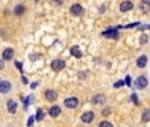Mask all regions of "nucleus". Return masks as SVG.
<instances>
[{"label":"nucleus","mask_w":150,"mask_h":127,"mask_svg":"<svg viewBox=\"0 0 150 127\" xmlns=\"http://www.w3.org/2000/svg\"><path fill=\"white\" fill-rule=\"evenodd\" d=\"M142 121L144 122H149L150 121V110L149 108H147V110H145L144 113H142Z\"/></svg>","instance_id":"obj_17"},{"label":"nucleus","mask_w":150,"mask_h":127,"mask_svg":"<svg viewBox=\"0 0 150 127\" xmlns=\"http://www.w3.org/2000/svg\"><path fill=\"white\" fill-rule=\"evenodd\" d=\"M147 41H149V37H147L146 34H142L141 39H139V42H141V45H145Z\"/></svg>","instance_id":"obj_20"},{"label":"nucleus","mask_w":150,"mask_h":127,"mask_svg":"<svg viewBox=\"0 0 150 127\" xmlns=\"http://www.w3.org/2000/svg\"><path fill=\"white\" fill-rule=\"evenodd\" d=\"M11 89H12L11 82H8V81H1L0 82V93H1V94H7V93H9Z\"/></svg>","instance_id":"obj_6"},{"label":"nucleus","mask_w":150,"mask_h":127,"mask_svg":"<svg viewBox=\"0 0 150 127\" xmlns=\"http://www.w3.org/2000/svg\"><path fill=\"white\" fill-rule=\"evenodd\" d=\"M21 81H23V82H24V83H26V82H28V79H26V78H25V77H21Z\"/></svg>","instance_id":"obj_32"},{"label":"nucleus","mask_w":150,"mask_h":127,"mask_svg":"<svg viewBox=\"0 0 150 127\" xmlns=\"http://www.w3.org/2000/svg\"><path fill=\"white\" fill-rule=\"evenodd\" d=\"M70 52H71V54H73L74 57H76V58H80L82 57V50L79 49V46H73Z\"/></svg>","instance_id":"obj_15"},{"label":"nucleus","mask_w":150,"mask_h":127,"mask_svg":"<svg viewBox=\"0 0 150 127\" xmlns=\"http://www.w3.org/2000/svg\"><path fill=\"white\" fill-rule=\"evenodd\" d=\"M142 9H144V12H147V9H149L150 8V5H147V4H144V3H142Z\"/></svg>","instance_id":"obj_25"},{"label":"nucleus","mask_w":150,"mask_h":127,"mask_svg":"<svg viewBox=\"0 0 150 127\" xmlns=\"http://www.w3.org/2000/svg\"><path fill=\"white\" fill-rule=\"evenodd\" d=\"M66 66V62L63 60H54L51 62V69L54 71H61L62 69H65Z\"/></svg>","instance_id":"obj_3"},{"label":"nucleus","mask_w":150,"mask_h":127,"mask_svg":"<svg viewBox=\"0 0 150 127\" xmlns=\"http://www.w3.org/2000/svg\"><path fill=\"white\" fill-rule=\"evenodd\" d=\"M37 85H38V82H33V83L30 85V89H36V87H37Z\"/></svg>","instance_id":"obj_29"},{"label":"nucleus","mask_w":150,"mask_h":127,"mask_svg":"<svg viewBox=\"0 0 150 127\" xmlns=\"http://www.w3.org/2000/svg\"><path fill=\"white\" fill-rule=\"evenodd\" d=\"M99 127H113V124L108 121H103V122L99 123Z\"/></svg>","instance_id":"obj_19"},{"label":"nucleus","mask_w":150,"mask_h":127,"mask_svg":"<svg viewBox=\"0 0 150 127\" xmlns=\"http://www.w3.org/2000/svg\"><path fill=\"white\" fill-rule=\"evenodd\" d=\"M55 4H62V0H53Z\"/></svg>","instance_id":"obj_31"},{"label":"nucleus","mask_w":150,"mask_h":127,"mask_svg":"<svg viewBox=\"0 0 150 127\" xmlns=\"http://www.w3.org/2000/svg\"><path fill=\"white\" fill-rule=\"evenodd\" d=\"M132 8H133V3L129 1V0L123 1V3H121V5H120V11H121V12H128V11H130Z\"/></svg>","instance_id":"obj_9"},{"label":"nucleus","mask_w":150,"mask_h":127,"mask_svg":"<svg viewBox=\"0 0 150 127\" xmlns=\"http://www.w3.org/2000/svg\"><path fill=\"white\" fill-rule=\"evenodd\" d=\"M24 11H25V8H24L23 5H16L15 7V15H17V16L23 15Z\"/></svg>","instance_id":"obj_18"},{"label":"nucleus","mask_w":150,"mask_h":127,"mask_svg":"<svg viewBox=\"0 0 150 127\" xmlns=\"http://www.w3.org/2000/svg\"><path fill=\"white\" fill-rule=\"evenodd\" d=\"M147 86V78L145 76H139L138 78L134 81V87L138 90H142Z\"/></svg>","instance_id":"obj_1"},{"label":"nucleus","mask_w":150,"mask_h":127,"mask_svg":"<svg viewBox=\"0 0 150 127\" xmlns=\"http://www.w3.org/2000/svg\"><path fill=\"white\" fill-rule=\"evenodd\" d=\"M103 36H105L107 39H118V33H117V28L115 29H107L105 32H103Z\"/></svg>","instance_id":"obj_5"},{"label":"nucleus","mask_w":150,"mask_h":127,"mask_svg":"<svg viewBox=\"0 0 150 127\" xmlns=\"http://www.w3.org/2000/svg\"><path fill=\"white\" fill-rule=\"evenodd\" d=\"M146 63H147V57L146 56H141V57L137 58V66H138V68H141V69L145 68Z\"/></svg>","instance_id":"obj_14"},{"label":"nucleus","mask_w":150,"mask_h":127,"mask_svg":"<svg viewBox=\"0 0 150 127\" xmlns=\"http://www.w3.org/2000/svg\"><path fill=\"white\" fill-rule=\"evenodd\" d=\"M124 83H125V82H124V81H116L113 86H115L116 89H117V87H121V86H124Z\"/></svg>","instance_id":"obj_23"},{"label":"nucleus","mask_w":150,"mask_h":127,"mask_svg":"<svg viewBox=\"0 0 150 127\" xmlns=\"http://www.w3.org/2000/svg\"><path fill=\"white\" fill-rule=\"evenodd\" d=\"M95 118V114L92 113V111H86V113L82 115V121L84 122V123H91L92 121H94Z\"/></svg>","instance_id":"obj_8"},{"label":"nucleus","mask_w":150,"mask_h":127,"mask_svg":"<svg viewBox=\"0 0 150 127\" xmlns=\"http://www.w3.org/2000/svg\"><path fill=\"white\" fill-rule=\"evenodd\" d=\"M130 99L133 101V103H134V105H136V106H138V105H139V101H138V98H137V95L134 94V93L130 95Z\"/></svg>","instance_id":"obj_21"},{"label":"nucleus","mask_w":150,"mask_h":127,"mask_svg":"<svg viewBox=\"0 0 150 127\" xmlns=\"http://www.w3.org/2000/svg\"><path fill=\"white\" fill-rule=\"evenodd\" d=\"M147 28H149V29H150V25H147Z\"/></svg>","instance_id":"obj_33"},{"label":"nucleus","mask_w":150,"mask_h":127,"mask_svg":"<svg viewBox=\"0 0 150 127\" xmlns=\"http://www.w3.org/2000/svg\"><path fill=\"white\" fill-rule=\"evenodd\" d=\"M15 63H16V66H17V68H18V69H20V70H21V71H23V66H21V62H18V61H16V62H15Z\"/></svg>","instance_id":"obj_28"},{"label":"nucleus","mask_w":150,"mask_h":127,"mask_svg":"<svg viewBox=\"0 0 150 127\" xmlns=\"http://www.w3.org/2000/svg\"><path fill=\"white\" fill-rule=\"evenodd\" d=\"M105 102H107V98L104 94H97L92 98V103H95V105H104Z\"/></svg>","instance_id":"obj_7"},{"label":"nucleus","mask_w":150,"mask_h":127,"mask_svg":"<svg viewBox=\"0 0 150 127\" xmlns=\"http://www.w3.org/2000/svg\"><path fill=\"white\" fill-rule=\"evenodd\" d=\"M13 58V49L12 48H7V49H4V52H3V60L4 61H9Z\"/></svg>","instance_id":"obj_12"},{"label":"nucleus","mask_w":150,"mask_h":127,"mask_svg":"<svg viewBox=\"0 0 150 127\" xmlns=\"http://www.w3.org/2000/svg\"><path fill=\"white\" fill-rule=\"evenodd\" d=\"M45 116V111L42 108H38L37 110V114H36V121H42Z\"/></svg>","instance_id":"obj_16"},{"label":"nucleus","mask_w":150,"mask_h":127,"mask_svg":"<svg viewBox=\"0 0 150 127\" xmlns=\"http://www.w3.org/2000/svg\"><path fill=\"white\" fill-rule=\"evenodd\" d=\"M4 66H5L4 60H0V70H3V69H4Z\"/></svg>","instance_id":"obj_27"},{"label":"nucleus","mask_w":150,"mask_h":127,"mask_svg":"<svg viewBox=\"0 0 150 127\" xmlns=\"http://www.w3.org/2000/svg\"><path fill=\"white\" fill-rule=\"evenodd\" d=\"M109 113H111V110H109V108H108V107H105L104 110L101 111V114H103V115H104V116H105V115H108V114H109Z\"/></svg>","instance_id":"obj_24"},{"label":"nucleus","mask_w":150,"mask_h":127,"mask_svg":"<svg viewBox=\"0 0 150 127\" xmlns=\"http://www.w3.org/2000/svg\"><path fill=\"white\" fill-rule=\"evenodd\" d=\"M78 105H79V101L76 97H70L65 99V106L67 108H75V107H78Z\"/></svg>","instance_id":"obj_2"},{"label":"nucleus","mask_w":150,"mask_h":127,"mask_svg":"<svg viewBox=\"0 0 150 127\" xmlns=\"http://www.w3.org/2000/svg\"><path fill=\"white\" fill-rule=\"evenodd\" d=\"M142 3H144V4H147V5H150V0H142Z\"/></svg>","instance_id":"obj_30"},{"label":"nucleus","mask_w":150,"mask_h":127,"mask_svg":"<svg viewBox=\"0 0 150 127\" xmlns=\"http://www.w3.org/2000/svg\"><path fill=\"white\" fill-rule=\"evenodd\" d=\"M34 121H36V118H34L33 115H32V116H29V119H28V123H26V126H28V127H32V126H33V123H34Z\"/></svg>","instance_id":"obj_22"},{"label":"nucleus","mask_w":150,"mask_h":127,"mask_svg":"<svg viewBox=\"0 0 150 127\" xmlns=\"http://www.w3.org/2000/svg\"><path fill=\"white\" fill-rule=\"evenodd\" d=\"M59 114H61V107L59 106H51V107L49 108V115L53 116V118L58 116Z\"/></svg>","instance_id":"obj_13"},{"label":"nucleus","mask_w":150,"mask_h":127,"mask_svg":"<svg viewBox=\"0 0 150 127\" xmlns=\"http://www.w3.org/2000/svg\"><path fill=\"white\" fill-rule=\"evenodd\" d=\"M70 13L73 16H80L83 13V7L80 4H73L70 8Z\"/></svg>","instance_id":"obj_4"},{"label":"nucleus","mask_w":150,"mask_h":127,"mask_svg":"<svg viewBox=\"0 0 150 127\" xmlns=\"http://www.w3.org/2000/svg\"><path fill=\"white\" fill-rule=\"evenodd\" d=\"M7 110H8V113L9 114H15L16 110H17V103H16L15 101L9 99L7 102Z\"/></svg>","instance_id":"obj_10"},{"label":"nucleus","mask_w":150,"mask_h":127,"mask_svg":"<svg viewBox=\"0 0 150 127\" xmlns=\"http://www.w3.org/2000/svg\"><path fill=\"white\" fill-rule=\"evenodd\" d=\"M45 97H46V99L47 101H50V102H53V101H55L57 99V93L54 91V90H51V89H47L46 91H45Z\"/></svg>","instance_id":"obj_11"},{"label":"nucleus","mask_w":150,"mask_h":127,"mask_svg":"<svg viewBox=\"0 0 150 127\" xmlns=\"http://www.w3.org/2000/svg\"><path fill=\"white\" fill-rule=\"evenodd\" d=\"M0 82H1V79H0Z\"/></svg>","instance_id":"obj_34"},{"label":"nucleus","mask_w":150,"mask_h":127,"mask_svg":"<svg viewBox=\"0 0 150 127\" xmlns=\"http://www.w3.org/2000/svg\"><path fill=\"white\" fill-rule=\"evenodd\" d=\"M124 82H125V83L128 85V86H130V82H132L130 77H129V76H126V78H125V81H124Z\"/></svg>","instance_id":"obj_26"}]
</instances>
